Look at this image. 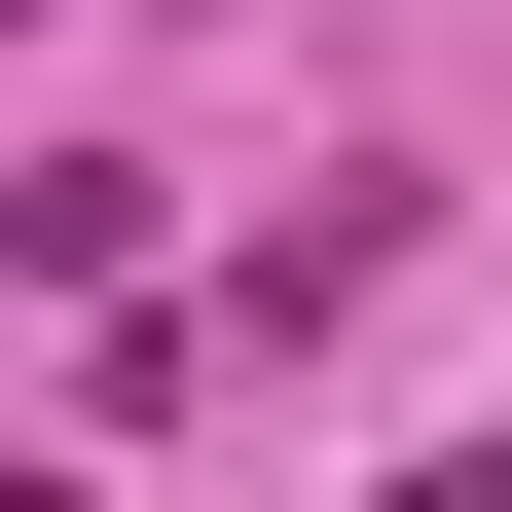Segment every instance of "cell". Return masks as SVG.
Instances as JSON below:
<instances>
[{
    "label": "cell",
    "mask_w": 512,
    "mask_h": 512,
    "mask_svg": "<svg viewBox=\"0 0 512 512\" xmlns=\"http://www.w3.org/2000/svg\"><path fill=\"white\" fill-rule=\"evenodd\" d=\"M366 512H512V439H439V476H366Z\"/></svg>",
    "instance_id": "cell-1"
}]
</instances>
